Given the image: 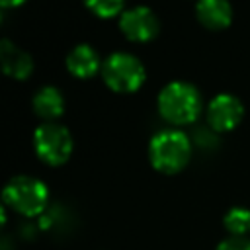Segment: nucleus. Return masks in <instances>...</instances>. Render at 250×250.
Returning <instances> with one entry per match:
<instances>
[{"label": "nucleus", "instance_id": "nucleus-15", "mask_svg": "<svg viewBox=\"0 0 250 250\" xmlns=\"http://www.w3.org/2000/svg\"><path fill=\"white\" fill-rule=\"evenodd\" d=\"M4 223H6V203H4V199L0 195V229L4 227Z\"/></svg>", "mask_w": 250, "mask_h": 250}, {"label": "nucleus", "instance_id": "nucleus-10", "mask_svg": "<svg viewBox=\"0 0 250 250\" xmlns=\"http://www.w3.org/2000/svg\"><path fill=\"white\" fill-rule=\"evenodd\" d=\"M195 16L207 29H225L232 21V6L229 0H197Z\"/></svg>", "mask_w": 250, "mask_h": 250}, {"label": "nucleus", "instance_id": "nucleus-14", "mask_svg": "<svg viewBox=\"0 0 250 250\" xmlns=\"http://www.w3.org/2000/svg\"><path fill=\"white\" fill-rule=\"evenodd\" d=\"M217 250H250V238L246 236H229L219 242Z\"/></svg>", "mask_w": 250, "mask_h": 250}, {"label": "nucleus", "instance_id": "nucleus-16", "mask_svg": "<svg viewBox=\"0 0 250 250\" xmlns=\"http://www.w3.org/2000/svg\"><path fill=\"white\" fill-rule=\"evenodd\" d=\"M25 0H0V6H4V8H14V6H20V4H23Z\"/></svg>", "mask_w": 250, "mask_h": 250}, {"label": "nucleus", "instance_id": "nucleus-1", "mask_svg": "<svg viewBox=\"0 0 250 250\" xmlns=\"http://www.w3.org/2000/svg\"><path fill=\"white\" fill-rule=\"evenodd\" d=\"M158 111L172 125H188L201 111L199 90L184 80L168 82L158 94Z\"/></svg>", "mask_w": 250, "mask_h": 250}, {"label": "nucleus", "instance_id": "nucleus-8", "mask_svg": "<svg viewBox=\"0 0 250 250\" xmlns=\"http://www.w3.org/2000/svg\"><path fill=\"white\" fill-rule=\"evenodd\" d=\"M0 72L16 80H25L33 72V59L14 41L0 39Z\"/></svg>", "mask_w": 250, "mask_h": 250}, {"label": "nucleus", "instance_id": "nucleus-3", "mask_svg": "<svg viewBox=\"0 0 250 250\" xmlns=\"http://www.w3.org/2000/svg\"><path fill=\"white\" fill-rule=\"evenodd\" d=\"M2 199L6 207L14 209L23 217L41 215L49 203L47 186L35 176H14L2 188Z\"/></svg>", "mask_w": 250, "mask_h": 250}, {"label": "nucleus", "instance_id": "nucleus-4", "mask_svg": "<svg viewBox=\"0 0 250 250\" xmlns=\"http://www.w3.org/2000/svg\"><path fill=\"white\" fill-rule=\"evenodd\" d=\"M145 66L143 62L131 55V53H111L104 62H102V78L104 82L119 94H129L135 92L143 86L145 82Z\"/></svg>", "mask_w": 250, "mask_h": 250}, {"label": "nucleus", "instance_id": "nucleus-2", "mask_svg": "<svg viewBox=\"0 0 250 250\" xmlns=\"http://www.w3.org/2000/svg\"><path fill=\"white\" fill-rule=\"evenodd\" d=\"M191 156V143L186 133L178 129H164L150 139L148 158L154 170L162 174H176L186 168Z\"/></svg>", "mask_w": 250, "mask_h": 250}, {"label": "nucleus", "instance_id": "nucleus-7", "mask_svg": "<svg viewBox=\"0 0 250 250\" xmlns=\"http://www.w3.org/2000/svg\"><path fill=\"white\" fill-rule=\"evenodd\" d=\"M244 115V105L240 98L234 94L221 92L207 105V123L215 131H230L234 129Z\"/></svg>", "mask_w": 250, "mask_h": 250}, {"label": "nucleus", "instance_id": "nucleus-5", "mask_svg": "<svg viewBox=\"0 0 250 250\" xmlns=\"http://www.w3.org/2000/svg\"><path fill=\"white\" fill-rule=\"evenodd\" d=\"M33 148L39 160H43L45 164L61 166L72 152V137L61 123L45 121L33 133Z\"/></svg>", "mask_w": 250, "mask_h": 250}, {"label": "nucleus", "instance_id": "nucleus-12", "mask_svg": "<svg viewBox=\"0 0 250 250\" xmlns=\"http://www.w3.org/2000/svg\"><path fill=\"white\" fill-rule=\"evenodd\" d=\"M225 229L230 232V236H246L250 232V209L246 207H232L227 211Z\"/></svg>", "mask_w": 250, "mask_h": 250}, {"label": "nucleus", "instance_id": "nucleus-11", "mask_svg": "<svg viewBox=\"0 0 250 250\" xmlns=\"http://www.w3.org/2000/svg\"><path fill=\"white\" fill-rule=\"evenodd\" d=\"M31 107L35 115H39L45 121H53L64 111V98L59 88L55 86H43L35 92L31 100Z\"/></svg>", "mask_w": 250, "mask_h": 250}, {"label": "nucleus", "instance_id": "nucleus-6", "mask_svg": "<svg viewBox=\"0 0 250 250\" xmlns=\"http://www.w3.org/2000/svg\"><path fill=\"white\" fill-rule=\"evenodd\" d=\"M119 29L127 39L145 43L156 37L160 29V21L148 6H135L129 10H123V14L119 16Z\"/></svg>", "mask_w": 250, "mask_h": 250}, {"label": "nucleus", "instance_id": "nucleus-13", "mask_svg": "<svg viewBox=\"0 0 250 250\" xmlns=\"http://www.w3.org/2000/svg\"><path fill=\"white\" fill-rule=\"evenodd\" d=\"M84 4L98 18H113L117 14H123L125 0H84Z\"/></svg>", "mask_w": 250, "mask_h": 250}, {"label": "nucleus", "instance_id": "nucleus-9", "mask_svg": "<svg viewBox=\"0 0 250 250\" xmlns=\"http://www.w3.org/2000/svg\"><path fill=\"white\" fill-rule=\"evenodd\" d=\"M66 68L76 78H92L102 68V61L94 47L88 43H78L66 55Z\"/></svg>", "mask_w": 250, "mask_h": 250}]
</instances>
